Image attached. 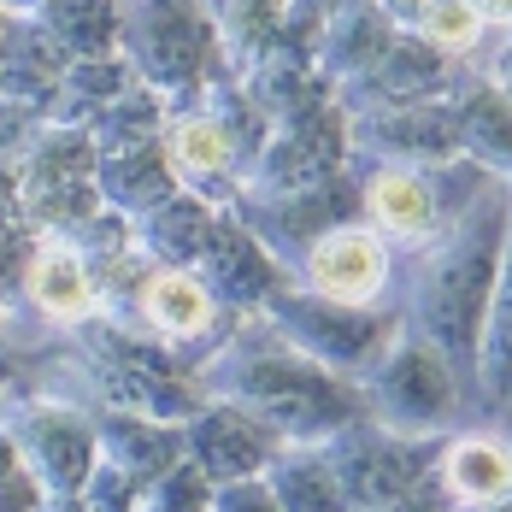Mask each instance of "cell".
Returning a JSON list of instances; mask_svg holds the SVG:
<instances>
[{"instance_id": "7402d4cb", "label": "cell", "mask_w": 512, "mask_h": 512, "mask_svg": "<svg viewBox=\"0 0 512 512\" xmlns=\"http://www.w3.org/2000/svg\"><path fill=\"white\" fill-rule=\"evenodd\" d=\"M242 89H248V101H254L271 124L301 118V112L330 101V83H324L318 59H312V53H295V48H265L254 65L242 71Z\"/></svg>"}, {"instance_id": "6da1fadb", "label": "cell", "mask_w": 512, "mask_h": 512, "mask_svg": "<svg viewBox=\"0 0 512 512\" xmlns=\"http://www.w3.org/2000/svg\"><path fill=\"white\" fill-rule=\"evenodd\" d=\"M507 212H512L507 183L483 189L454 224H442L424 242V259L412 265L401 330L430 342L460 377L477 371V330H483V307H489L501 242H507Z\"/></svg>"}, {"instance_id": "f546056e", "label": "cell", "mask_w": 512, "mask_h": 512, "mask_svg": "<svg viewBox=\"0 0 512 512\" xmlns=\"http://www.w3.org/2000/svg\"><path fill=\"white\" fill-rule=\"evenodd\" d=\"M165 118H171V106L159 101L148 83H124L112 101L83 124L89 136H95V148H130V142H159V130H165Z\"/></svg>"}, {"instance_id": "7a4b0ae2", "label": "cell", "mask_w": 512, "mask_h": 512, "mask_svg": "<svg viewBox=\"0 0 512 512\" xmlns=\"http://www.w3.org/2000/svg\"><path fill=\"white\" fill-rule=\"evenodd\" d=\"M242 324H248V336L218 342V359L206 365V383L218 389V401L259 418L277 442H318V436H336L365 418V395L348 377L283 348L254 312Z\"/></svg>"}, {"instance_id": "8d00e7d4", "label": "cell", "mask_w": 512, "mask_h": 512, "mask_svg": "<svg viewBox=\"0 0 512 512\" xmlns=\"http://www.w3.org/2000/svg\"><path fill=\"white\" fill-rule=\"evenodd\" d=\"M489 36H495V53H489V65H477V71L512 101V24L507 30H489Z\"/></svg>"}, {"instance_id": "5b68a950", "label": "cell", "mask_w": 512, "mask_h": 512, "mask_svg": "<svg viewBox=\"0 0 512 512\" xmlns=\"http://www.w3.org/2000/svg\"><path fill=\"white\" fill-rule=\"evenodd\" d=\"M365 377H371L359 389L365 395V418H377L383 430L430 436V430H442L460 412V371L430 342L407 336V330H395V342L383 348V359Z\"/></svg>"}, {"instance_id": "b9f144b4", "label": "cell", "mask_w": 512, "mask_h": 512, "mask_svg": "<svg viewBox=\"0 0 512 512\" xmlns=\"http://www.w3.org/2000/svg\"><path fill=\"white\" fill-rule=\"evenodd\" d=\"M0 36H6V12H0Z\"/></svg>"}, {"instance_id": "9a60e30c", "label": "cell", "mask_w": 512, "mask_h": 512, "mask_svg": "<svg viewBox=\"0 0 512 512\" xmlns=\"http://www.w3.org/2000/svg\"><path fill=\"white\" fill-rule=\"evenodd\" d=\"M183 448H189V465H195V471L218 477V483H242V477H259L283 442H277L259 418H248L242 407L212 401V407L189 424Z\"/></svg>"}, {"instance_id": "d4e9b609", "label": "cell", "mask_w": 512, "mask_h": 512, "mask_svg": "<svg viewBox=\"0 0 512 512\" xmlns=\"http://www.w3.org/2000/svg\"><path fill=\"white\" fill-rule=\"evenodd\" d=\"M201 6L212 18V36H218V65L230 77H242L277 42L283 12H289V0H201Z\"/></svg>"}, {"instance_id": "44dd1931", "label": "cell", "mask_w": 512, "mask_h": 512, "mask_svg": "<svg viewBox=\"0 0 512 512\" xmlns=\"http://www.w3.org/2000/svg\"><path fill=\"white\" fill-rule=\"evenodd\" d=\"M65 65H71L65 48L53 42L36 18H6V36H0V95L48 112Z\"/></svg>"}, {"instance_id": "7bdbcfd3", "label": "cell", "mask_w": 512, "mask_h": 512, "mask_svg": "<svg viewBox=\"0 0 512 512\" xmlns=\"http://www.w3.org/2000/svg\"><path fill=\"white\" fill-rule=\"evenodd\" d=\"M507 189H512V177H507Z\"/></svg>"}, {"instance_id": "ab89813d", "label": "cell", "mask_w": 512, "mask_h": 512, "mask_svg": "<svg viewBox=\"0 0 512 512\" xmlns=\"http://www.w3.org/2000/svg\"><path fill=\"white\" fill-rule=\"evenodd\" d=\"M0 12H6V18H36L42 0H0Z\"/></svg>"}, {"instance_id": "d590c367", "label": "cell", "mask_w": 512, "mask_h": 512, "mask_svg": "<svg viewBox=\"0 0 512 512\" xmlns=\"http://www.w3.org/2000/svg\"><path fill=\"white\" fill-rule=\"evenodd\" d=\"M218 512H283L271 501V489L254 483V477H242V483H224V495H218Z\"/></svg>"}, {"instance_id": "4fadbf2b", "label": "cell", "mask_w": 512, "mask_h": 512, "mask_svg": "<svg viewBox=\"0 0 512 512\" xmlns=\"http://www.w3.org/2000/svg\"><path fill=\"white\" fill-rule=\"evenodd\" d=\"M12 424H18L12 448L24 454V471L36 483H48L53 495H71V489L89 483V471H95V460H89L95 454V424L89 418H77L65 407H30Z\"/></svg>"}, {"instance_id": "3957f363", "label": "cell", "mask_w": 512, "mask_h": 512, "mask_svg": "<svg viewBox=\"0 0 512 512\" xmlns=\"http://www.w3.org/2000/svg\"><path fill=\"white\" fill-rule=\"evenodd\" d=\"M118 53L171 112L201 101L218 71V36L201 0H118Z\"/></svg>"}, {"instance_id": "f35d334b", "label": "cell", "mask_w": 512, "mask_h": 512, "mask_svg": "<svg viewBox=\"0 0 512 512\" xmlns=\"http://www.w3.org/2000/svg\"><path fill=\"white\" fill-rule=\"evenodd\" d=\"M377 6L395 18V30H407V24L418 18V12H424V6H430V0H377Z\"/></svg>"}, {"instance_id": "74e56055", "label": "cell", "mask_w": 512, "mask_h": 512, "mask_svg": "<svg viewBox=\"0 0 512 512\" xmlns=\"http://www.w3.org/2000/svg\"><path fill=\"white\" fill-rule=\"evenodd\" d=\"M477 18H483V30H507L512 24V0H465Z\"/></svg>"}, {"instance_id": "1f68e13d", "label": "cell", "mask_w": 512, "mask_h": 512, "mask_svg": "<svg viewBox=\"0 0 512 512\" xmlns=\"http://www.w3.org/2000/svg\"><path fill=\"white\" fill-rule=\"evenodd\" d=\"M407 30H418L430 48H442V53H454V59H465L471 65V53H477V42L489 36L483 30V18L465 6V0H430L418 18H412Z\"/></svg>"}, {"instance_id": "277c9868", "label": "cell", "mask_w": 512, "mask_h": 512, "mask_svg": "<svg viewBox=\"0 0 512 512\" xmlns=\"http://www.w3.org/2000/svg\"><path fill=\"white\" fill-rule=\"evenodd\" d=\"M254 318L283 342V348L330 365L336 377H365V371L383 359V348L395 342V330H401V312L330 301V295H318L307 283H283Z\"/></svg>"}, {"instance_id": "5bb4252c", "label": "cell", "mask_w": 512, "mask_h": 512, "mask_svg": "<svg viewBox=\"0 0 512 512\" xmlns=\"http://www.w3.org/2000/svg\"><path fill=\"white\" fill-rule=\"evenodd\" d=\"M159 148H165V159H171L177 189H195V195H206V201H218V206L242 189L236 154H230L224 130L212 124V112H206L201 101H195V106H177V112L165 118Z\"/></svg>"}, {"instance_id": "f1b7e54d", "label": "cell", "mask_w": 512, "mask_h": 512, "mask_svg": "<svg viewBox=\"0 0 512 512\" xmlns=\"http://www.w3.org/2000/svg\"><path fill=\"white\" fill-rule=\"evenodd\" d=\"M442 477H448L454 495L477 501V507H489V501L512 495V448L501 442V436H465V442H454V454H448V465H442Z\"/></svg>"}, {"instance_id": "8fae6325", "label": "cell", "mask_w": 512, "mask_h": 512, "mask_svg": "<svg viewBox=\"0 0 512 512\" xmlns=\"http://www.w3.org/2000/svg\"><path fill=\"white\" fill-rule=\"evenodd\" d=\"M295 271H301V283H307V289L330 295V301L371 307V301L389 289V277H395V242H389V236H377L365 218H354V224L324 230L307 254H301Z\"/></svg>"}, {"instance_id": "603a6c76", "label": "cell", "mask_w": 512, "mask_h": 512, "mask_svg": "<svg viewBox=\"0 0 512 512\" xmlns=\"http://www.w3.org/2000/svg\"><path fill=\"white\" fill-rule=\"evenodd\" d=\"M483 407L501 412L512 407V212H507V242H501V265H495V289L483 307V330H477V371H471Z\"/></svg>"}, {"instance_id": "52a82bcc", "label": "cell", "mask_w": 512, "mask_h": 512, "mask_svg": "<svg viewBox=\"0 0 512 512\" xmlns=\"http://www.w3.org/2000/svg\"><path fill=\"white\" fill-rule=\"evenodd\" d=\"M324 454H330L336 477H342L348 507H389L395 495H407L412 483L424 477V465H430L424 442H407L401 430H383L377 418H359L348 430H336Z\"/></svg>"}, {"instance_id": "9c48e42d", "label": "cell", "mask_w": 512, "mask_h": 512, "mask_svg": "<svg viewBox=\"0 0 512 512\" xmlns=\"http://www.w3.org/2000/svg\"><path fill=\"white\" fill-rule=\"evenodd\" d=\"M195 277L206 283V295L218 301V312H236V318L259 312L283 283H289L283 259L271 254L230 206H218V224H212V236H206V254L195 259Z\"/></svg>"}, {"instance_id": "2e32d148", "label": "cell", "mask_w": 512, "mask_h": 512, "mask_svg": "<svg viewBox=\"0 0 512 512\" xmlns=\"http://www.w3.org/2000/svg\"><path fill=\"white\" fill-rule=\"evenodd\" d=\"M395 42V18L377 6V0H348V6H336V12H324V24H318V71H324V83H330V95L342 89V83H354L365 77L383 53Z\"/></svg>"}, {"instance_id": "ffe728a7", "label": "cell", "mask_w": 512, "mask_h": 512, "mask_svg": "<svg viewBox=\"0 0 512 512\" xmlns=\"http://www.w3.org/2000/svg\"><path fill=\"white\" fill-rule=\"evenodd\" d=\"M24 295L42 318L77 330L83 318H95V271L83 265V254L71 242L36 236V254H30V271H24Z\"/></svg>"}, {"instance_id": "83f0119b", "label": "cell", "mask_w": 512, "mask_h": 512, "mask_svg": "<svg viewBox=\"0 0 512 512\" xmlns=\"http://www.w3.org/2000/svg\"><path fill=\"white\" fill-rule=\"evenodd\" d=\"M124 83H130L124 53H106V59H71L65 77H59V89H53L48 118L53 124H89V118H95Z\"/></svg>"}, {"instance_id": "ba28073f", "label": "cell", "mask_w": 512, "mask_h": 512, "mask_svg": "<svg viewBox=\"0 0 512 512\" xmlns=\"http://www.w3.org/2000/svg\"><path fill=\"white\" fill-rule=\"evenodd\" d=\"M460 71H465V59L430 48L418 30H395L389 53H383L365 77L342 83L330 101L342 106L348 118H365V112H389V106L436 101V95H448V89H454V77H460Z\"/></svg>"}, {"instance_id": "e575fe53", "label": "cell", "mask_w": 512, "mask_h": 512, "mask_svg": "<svg viewBox=\"0 0 512 512\" xmlns=\"http://www.w3.org/2000/svg\"><path fill=\"white\" fill-rule=\"evenodd\" d=\"M212 489H206V471L195 465H171L154 477V512H206Z\"/></svg>"}, {"instance_id": "ac0fdd59", "label": "cell", "mask_w": 512, "mask_h": 512, "mask_svg": "<svg viewBox=\"0 0 512 512\" xmlns=\"http://www.w3.org/2000/svg\"><path fill=\"white\" fill-rule=\"evenodd\" d=\"M448 106H454V130H460V154L477 159L483 171L495 177H512V101L477 71L465 65L448 89Z\"/></svg>"}, {"instance_id": "836d02e7", "label": "cell", "mask_w": 512, "mask_h": 512, "mask_svg": "<svg viewBox=\"0 0 512 512\" xmlns=\"http://www.w3.org/2000/svg\"><path fill=\"white\" fill-rule=\"evenodd\" d=\"M42 124H48V112H36V106L0 95V165H6V171L30 154V142L42 136Z\"/></svg>"}, {"instance_id": "cb8c5ba5", "label": "cell", "mask_w": 512, "mask_h": 512, "mask_svg": "<svg viewBox=\"0 0 512 512\" xmlns=\"http://www.w3.org/2000/svg\"><path fill=\"white\" fill-rule=\"evenodd\" d=\"M95 189H101V206L136 218L154 201H165L177 189V177H171V159H165L159 142H130V148H101L95 154Z\"/></svg>"}, {"instance_id": "30bf717a", "label": "cell", "mask_w": 512, "mask_h": 512, "mask_svg": "<svg viewBox=\"0 0 512 512\" xmlns=\"http://www.w3.org/2000/svg\"><path fill=\"white\" fill-rule=\"evenodd\" d=\"M348 142H354V165H442L460 154L448 95L348 118Z\"/></svg>"}, {"instance_id": "7c38bea8", "label": "cell", "mask_w": 512, "mask_h": 512, "mask_svg": "<svg viewBox=\"0 0 512 512\" xmlns=\"http://www.w3.org/2000/svg\"><path fill=\"white\" fill-rule=\"evenodd\" d=\"M354 177H359V218L377 236H389L401 248H424L442 230L436 189H430L424 165H354Z\"/></svg>"}, {"instance_id": "4dcf8cb0", "label": "cell", "mask_w": 512, "mask_h": 512, "mask_svg": "<svg viewBox=\"0 0 512 512\" xmlns=\"http://www.w3.org/2000/svg\"><path fill=\"white\" fill-rule=\"evenodd\" d=\"M101 436L118 454V471L136 477V483H154L159 471H171V460H177V436L159 430V418H148V412L142 418L136 412H112V418H101Z\"/></svg>"}, {"instance_id": "d6986e66", "label": "cell", "mask_w": 512, "mask_h": 512, "mask_svg": "<svg viewBox=\"0 0 512 512\" xmlns=\"http://www.w3.org/2000/svg\"><path fill=\"white\" fill-rule=\"evenodd\" d=\"M136 324H148L154 342H206L218 324V301L206 295V283L183 265H154L142 283V307Z\"/></svg>"}, {"instance_id": "8992f818", "label": "cell", "mask_w": 512, "mask_h": 512, "mask_svg": "<svg viewBox=\"0 0 512 512\" xmlns=\"http://www.w3.org/2000/svg\"><path fill=\"white\" fill-rule=\"evenodd\" d=\"M354 159V142H348V112L336 101L312 106L301 118H283L271 124L259 159L248 165L242 189L248 195H295V189H318L330 177H342Z\"/></svg>"}, {"instance_id": "d6a6232c", "label": "cell", "mask_w": 512, "mask_h": 512, "mask_svg": "<svg viewBox=\"0 0 512 512\" xmlns=\"http://www.w3.org/2000/svg\"><path fill=\"white\" fill-rule=\"evenodd\" d=\"M30 254H36V230L18 212H0V307H6V295H24Z\"/></svg>"}, {"instance_id": "484cf974", "label": "cell", "mask_w": 512, "mask_h": 512, "mask_svg": "<svg viewBox=\"0 0 512 512\" xmlns=\"http://www.w3.org/2000/svg\"><path fill=\"white\" fill-rule=\"evenodd\" d=\"M265 489L283 512H348V495H342V477H336L330 454H312L307 442L271 454Z\"/></svg>"}, {"instance_id": "4316f807", "label": "cell", "mask_w": 512, "mask_h": 512, "mask_svg": "<svg viewBox=\"0 0 512 512\" xmlns=\"http://www.w3.org/2000/svg\"><path fill=\"white\" fill-rule=\"evenodd\" d=\"M36 24L65 48V59L118 53V0H42Z\"/></svg>"}, {"instance_id": "e0dca14e", "label": "cell", "mask_w": 512, "mask_h": 512, "mask_svg": "<svg viewBox=\"0 0 512 512\" xmlns=\"http://www.w3.org/2000/svg\"><path fill=\"white\" fill-rule=\"evenodd\" d=\"M218 224V201H206L195 189H171L165 201L130 218V242L148 265H183L195 271V259L206 254V236Z\"/></svg>"}, {"instance_id": "60d3db41", "label": "cell", "mask_w": 512, "mask_h": 512, "mask_svg": "<svg viewBox=\"0 0 512 512\" xmlns=\"http://www.w3.org/2000/svg\"><path fill=\"white\" fill-rule=\"evenodd\" d=\"M307 6H318V12H336V6H348V0H307Z\"/></svg>"}]
</instances>
